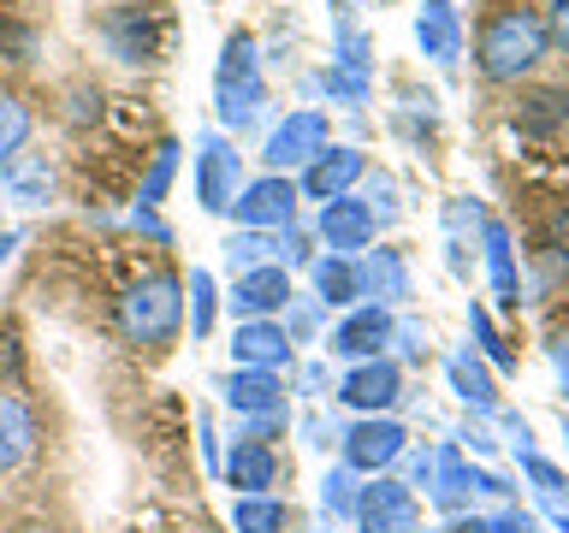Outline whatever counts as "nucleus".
<instances>
[{"label": "nucleus", "instance_id": "obj_24", "mask_svg": "<svg viewBox=\"0 0 569 533\" xmlns=\"http://www.w3.org/2000/svg\"><path fill=\"white\" fill-rule=\"evenodd\" d=\"M309 279H315V302L320 309H356L362 302V273H356V255H315L309 261Z\"/></svg>", "mask_w": 569, "mask_h": 533}, {"label": "nucleus", "instance_id": "obj_42", "mask_svg": "<svg viewBox=\"0 0 569 533\" xmlns=\"http://www.w3.org/2000/svg\"><path fill=\"white\" fill-rule=\"evenodd\" d=\"M492 415L505 421V433H510V451H516V456H528V451H533V433H528V421L516 415V409H492Z\"/></svg>", "mask_w": 569, "mask_h": 533}, {"label": "nucleus", "instance_id": "obj_3", "mask_svg": "<svg viewBox=\"0 0 569 533\" xmlns=\"http://www.w3.org/2000/svg\"><path fill=\"white\" fill-rule=\"evenodd\" d=\"M119 326L137 350H160L172 344L178 326H184V279L178 273H149L137 279L119 302Z\"/></svg>", "mask_w": 569, "mask_h": 533}, {"label": "nucleus", "instance_id": "obj_47", "mask_svg": "<svg viewBox=\"0 0 569 533\" xmlns=\"http://www.w3.org/2000/svg\"><path fill=\"white\" fill-rule=\"evenodd\" d=\"M131 225H137V231H149V238H160V243L172 238V231H167V220H160L154 208H142V202H137V213H131Z\"/></svg>", "mask_w": 569, "mask_h": 533}, {"label": "nucleus", "instance_id": "obj_41", "mask_svg": "<svg viewBox=\"0 0 569 533\" xmlns=\"http://www.w3.org/2000/svg\"><path fill=\"white\" fill-rule=\"evenodd\" d=\"M487 527L492 533H540V522L522 510V504H510V510H498V515H487Z\"/></svg>", "mask_w": 569, "mask_h": 533}, {"label": "nucleus", "instance_id": "obj_13", "mask_svg": "<svg viewBox=\"0 0 569 533\" xmlns=\"http://www.w3.org/2000/svg\"><path fill=\"white\" fill-rule=\"evenodd\" d=\"M391 332H398L391 309H380V302H356V309L332 326V355H345V362H373V355H386Z\"/></svg>", "mask_w": 569, "mask_h": 533}, {"label": "nucleus", "instance_id": "obj_21", "mask_svg": "<svg viewBox=\"0 0 569 533\" xmlns=\"http://www.w3.org/2000/svg\"><path fill=\"white\" fill-rule=\"evenodd\" d=\"M0 195L12 208H48L53 202V160L48 154H12L0 167Z\"/></svg>", "mask_w": 569, "mask_h": 533}, {"label": "nucleus", "instance_id": "obj_12", "mask_svg": "<svg viewBox=\"0 0 569 533\" xmlns=\"http://www.w3.org/2000/svg\"><path fill=\"white\" fill-rule=\"evenodd\" d=\"M315 231L332 255H362V249H373V238H380V225H373L362 195H332V202H320Z\"/></svg>", "mask_w": 569, "mask_h": 533}, {"label": "nucleus", "instance_id": "obj_18", "mask_svg": "<svg viewBox=\"0 0 569 533\" xmlns=\"http://www.w3.org/2000/svg\"><path fill=\"white\" fill-rule=\"evenodd\" d=\"M231 368H291V338H284L279 320H238L231 332Z\"/></svg>", "mask_w": 569, "mask_h": 533}, {"label": "nucleus", "instance_id": "obj_2", "mask_svg": "<svg viewBox=\"0 0 569 533\" xmlns=\"http://www.w3.org/2000/svg\"><path fill=\"white\" fill-rule=\"evenodd\" d=\"M267 107V78H261V48L249 30H231L213 66V113L226 131H249Z\"/></svg>", "mask_w": 569, "mask_h": 533}, {"label": "nucleus", "instance_id": "obj_46", "mask_svg": "<svg viewBox=\"0 0 569 533\" xmlns=\"http://www.w3.org/2000/svg\"><path fill=\"white\" fill-rule=\"evenodd\" d=\"M546 36L569 53V0H551V18H546Z\"/></svg>", "mask_w": 569, "mask_h": 533}, {"label": "nucleus", "instance_id": "obj_22", "mask_svg": "<svg viewBox=\"0 0 569 533\" xmlns=\"http://www.w3.org/2000/svg\"><path fill=\"white\" fill-rule=\"evenodd\" d=\"M226 480L238 486V497L273 492V486H279V456H273V444L238 439V444H231V456H226Z\"/></svg>", "mask_w": 569, "mask_h": 533}, {"label": "nucleus", "instance_id": "obj_23", "mask_svg": "<svg viewBox=\"0 0 569 533\" xmlns=\"http://www.w3.org/2000/svg\"><path fill=\"white\" fill-rule=\"evenodd\" d=\"M480 255H487L492 296L505 302V309H522V273H516V243H510L505 220H487V231H480Z\"/></svg>", "mask_w": 569, "mask_h": 533}, {"label": "nucleus", "instance_id": "obj_53", "mask_svg": "<svg viewBox=\"0 0 569 533\" xmlns=\"http://www.w3.org/2000/svg\"><path fill=\"white\" fill-rule=\"evenodd\" d=\"M18 533H48V527H18Z\"/></svg>", "mask_w": 569, "mask_h": 533}, {"label": "nucleus", "instance_id": "obj_36", "mask_svg": "<svg viewBox=\"0 0 569 533\" xmlns=\"http://www.w3.org/2000/svg\"><path fill=\"white\" fill-rule=\"evenodd\" d=\"M362 202H368V213H373V225H391V220L403 213L398 178H391V172H368V195H362Z\"/></svg>", "mask_w": 569, "mask_h": 533}, {"label": "nucleus", "instance_id": "obj_52", "mask_svg": "<svg viewBox=\"0 0 569 533\" xmlns=\"http://www.w3.org/2000/svg\"><path fill=\"white\" fill-rule=\"evenodd\" d=\"M551 527H558V533H569V515H551Z\"/></svg>", "mask_w": 569, "mask_h": 533}, {"label": "nucleus", "instance_id": "obj_31", "mask_svg": "<svg viewBox=\"0 0 569 533\" xmlns=\"http://www.w3.org/2000/svg\"><path fill=\"white\" fill-rule=\"evenodd\" d=\"M284 515L291 510L261 492V497H238V504H231V527L238 533H284Z\"/></svg>", "mask_w": 569, "mask_h": 533}, {"label": "nucleus", "instance_id": "obj_10", "mask_svg": "<svg viewBox=\"0 0 569 533\" xmlns=\"http://www.w3.org/2000/svg\"><path fill=\"white\" fill-rule=\"evenodd\" d=\"M345 409L356 415H391V403L403 398V368L391 362V355H373V362H350V373L338 380L332 391Z\"/></svg>", "mask_w": 569, "mask_h": 533}, {"label": "nucleus", "instance_id": "obj_43", "mask_svg": "<svg viewBox=\"0 0 569 533\" xmlns=\"http://www.w3.org/2000/svg\"><path fill=\"white\" fill-rule=\"evenodd\" d=\"M391 344H403V355L416 362V355H427V326H421V320H398V332H391Z\"/></svg>", "mask_w": 569, "mask_h": 533}, {"label": "nucleus", "instance_id": "obj_51", "mask_svg": "<svg viewBox=\"0 0 569 533\" xmlns=\"http://www.w3.org/2000/svg\"><path fill=\"white\" fill-rule=\"evenodd\" d=\"M12 249H18V231H0V261H7Z\"/></svg>", "mask_w": 569, "mask_h": 533}, {"label": "nucleus", "instance_id": "obj_6", "mask_svg": "<svg viewBox=\"0 0 569 533\" xmlns=\"http://www.w3.org/2000/svg\"><path fill=\"white\" fill-rule=\"evenodd\" d=\"M356 533H416L421 504L398 474H368V486L356 492Z\"/></svg>", "mask_w": 569, "mask_h": 533}, {"label": "nucleus", "instance_id": "obj_26", "mask_svg": "<svg viewBox=\"0 0 569 533\" xmlns=\"http://www.w3.org/2000/svg\"><path fill=\"white\" fill-rule=\"evenodd\" d=\"M445 385H451L457 398L475 409V415H492V409H498V385H492V368L480 362L475 350H451V355H445Z\"/></svg>", "mask_w": 569, "mask_h": 533}, {"label": "nucleus", "instance_id": "obj_38", "mask_svg": "<svg viewBox=\"0 0 569 533\" xmlns=\"http://www.w3.org/2000/svg\"><path fill=\"white\" fill-rule=\"evenodd\" d=\"M398 462H403V486H409V492H427V486H433V462H439V444H409V451H403Z\"/></svg>", "mask_w": 569, "mask_h": 533}, {"label": "nucleus", "instance_id": "obj_44", "mask_svg": "<svg viewBox=\"0 0 569 533\" xmlns=\"http://www.w3.org/2000/svg\"><path fill=\"white\" fill-rule=\"evenodd\" d=\"M546 355H551V373H558V385H563V398H569V326H563V332H551Z\"/></svg>", "mask_w": 569, "mask_h": 533}, {"label": "nucleus", "instance_id": "obj_14", "mask_svg": "<svg viewBox=\"0 0 569 533\" xmlns=\"http://www.w3.org/2000/svg\"><path fill=\"white\" fill-rule=\"evenodd\" d=\"M362 178H368V154L350 149V142H327V149H320L309 167H302V195L332 202V195H350Z\"/></svg>", "mask_w": 569, "mask_h": 533}, {"label": "nucleus", "instance_id": "obj_50", "mask_svg": "<svg viewBox=\"0 0 569 533\" xmlns=\"http://www.w3.org/2000/svg\"><path fill=\"white\" fill-rule=\"evenodd\" d=\"M202 456L220 462V439H213V421H208V415H202Z\"/></svg>", "mask_w": 569, "mask_h": 533}, {"label": "nucleus", "instance_id": "obj_34", "mask_svg": "<svg viewBox=\"0 0 569 533\" xmlns=\"http://www.w3.org/2000/svg\"><path fill=\"white\" fill-rule=\"evenodd\" d=\"M24 142H30V107L18 95H0V167H7Z\"/></svg>", "mask_w": 569, "mask_h": 533}, {"label": "nucleus", "instance_id": "obj_1", "mask_svg": "<svg viewBox=\"0 0 569 533\" xmlns=\"http://www.w3.org/2000/svg\"><path fill=\"white\" fill-rule=\"evenodd\" d=\"M551 36H546V18L528 12V7H498L475 36V66L487 83H516L528 78L533 66L546 60Z\"/></svg>", "mask_w": 569, "mask_h": 533}, {"label": "nucleus", "instance_id": "obj_48", "mask_svg": "<svg viewBox=\"0 0 569 533\" xmlns=\"http://www.w3.org/2000/svg\"><path fill=\"white\" fill-rule=\"evenodd\" d=\"M320 391H327V368L309 362V368H302V398H320Z\"/></svg>", "mask_w": 569, "mask_h": 533}, {"label": "nucleus", "instance_id": "obj_17", "mask_svg": "<svg viewBox=\"0 0 569 533\" xmlns=\"http://www.w3.org/2000/svg\"><path fill=\"white\" fill-rule=\"evenodd\" d=\"M291 273L284 266H256V273H238L231 284V314L238 320H273L284 302H291Z\"/></svg>", "mask_w": 569, "mask_h": 533}, {"label": "nucleus", "instance_id": "obj_35", "mask_svg": "<svg viewBox=\"0 0 569 533\" xmlns=\"http://www.w3.org/2000/svg\"><path fill=\"white\" fill-rule=\"evenodd\" d=\"M516 462H522V480L546 497V504H563V497H569V474L558 469V462H546V456H533V451L516 456Z\"/></svg>", "mask_w": 569, "mask_h": 533}, {"label": "nucleus", "instance_id": "obj_49", "mask_svg": "<svg viewBox=\"0 0 569 533\" xmlns=\"http://www.w3.org/2000/svg\"><path fill=\"white\" fill-rule=\"evenodd\" d=\"M462 444H469V451H480V456H487V451H492V433H487V426H469V433H462Z\"/></svg>", "mask_w": 569, "mask_h": 533}, {"label": "nucleus", "instance_id": "obj_11", "mask_svg": "<svg viewBox=\"0 0 569 533\" xmlns=\"http://www.w3.org/2000/svg\"><path fill=\"white\" fill-rule=\"evenodd\" d=\"M231 213H238V225H249V231H284V225H297V184L284 172H267V178L238 190Z\"/></svg>", "mask_w": 569, "mask_h": 533}, {"label": "nucleus", "instance_id": "obj_29", "mask_svg": "<svg viewBox=\"0 0 569 533\" xmlns=\"http://www.w3.org/2000/svg\"><path fill=\"white\" fill-rule=\"evenodd\" d=\"M279 249H284V231H231L226 238V266L231 273H256V266H279Z\"/></svg>", "mask_w": 569, "mask_h": 533}, {"label": "nucleus", "instance_id": "obj_5", "mask_svg": "<svg viewBox=\"0 0 569 533\" xmlns=\"http://www.w3.org/2000/svg\"><path fill=\"white\" fill-rule=\"evenodd\" d=\"M238 190H243V154H238V142L220 137V131L196 137V202H202L208 213H231Z\"/></svg>", "mask_w": 569, "mask_h": 533}, {"label": "nucleus", "instance_id": "obj_9", "mask_svg": "<svg viewBox=\"0 0 569 533\" xmlns=\"http://www.w3.org/2000/svg\"><path fill=\"white\" fill-rule=\"evenodd\" d=\"M327 137H332V124H327V113L320 107H297V113H284L273 131H267V149H261V160L273 172H291V167H309V160L327 149Z\"/></svg>", "mask_w": 569, "mask_h": 533}, {"label": "nucleus", "instance_id": "obj_20", "mask_svg": "<svg viewBox=\"0 0 569 533\" xmlns=\"http://www.w3.org/2000/svg\"><path fill=\"white\" fill-rule=\"evenodd\" d=\"M416 48L445 71L462 60V12L451 7V0H427V7L416 12Z\"/></svg>", "mask_w": 569, "mask_h": 533}, {"label": "nucleus", "instance_id": "obj_25", "mask_svg": "<svg viewBox=\"0 0 569 533\" xmlns=\"http://www.w3.org/2000/svg\"><path fill=\"white\" fill-rule=\"evenodd\" d=\"M220 398L238 409V415H261V409H284V380L267 368H231L220 380Z\"/></svg>", "mask_w": 569, "mask_h": 533}, {"label": "nucleus", "instance_id": "obj_40", "mask_svg": "<svg viewBox=\"0 0 569 533\" xmlns=\"http://www.w3.org/2000/svg\"><path fill=\"white\" fill-rule=\"evenodd\" d=\"M284 426H291V409H261V415H243V433L238 439H261V444H273Z\"/></svg>", "mask_w": 569, "mask_h": 533}, {"label": "nucleus", "instance_id": "obj_30", "mask_svg": "<svg viewBox=\"0 0 569 533\" xmlns=\"http://www.w3.org/2000/svg\"><path fill=\"white\" fill-rule=\"evenodd\" d=\"M469 332H475V355L480 362H492L498 373H516V355H510V344H505V332H498V320H492V309L487 302H469Z\"/></svg>", "mask_w": 569, "mask_h": 533}, {"label": "nucleus", "instance_id": "obj_4", "mask_svg": "<svg viewBox=\"0 0 569 533\" xmlns=\"http://www.w3.org/2000/svg\"><path fill=\"white\" fill-rule=\"evenodd\" d=\"M338 451H345L350 474H386V469H398V456L409 451V433H403L398 415H362L338 433Z\"/></svg>", "mask_w": 569, "mask_h": 533}, {"label": "nucleus", "instance_id": "obj_7", "mask_svg": "<svg viewBox=\"0 0 569 533\" xmlns=\"http://www.w3.org/2000/svg\"><path fill=\"white\" fill-rule=\"evenodd\" d=\"M373 42H368V30H356V24H338V48H332V66L320 71V83H327V95L338 107H368L373 95Z\"/></svg>", "mask_w": 569, "mask_h": 533}, {"label": "nucleus", "instance_id": "obj_37", "mask_svg": "<svg viewBox=\"0 0 569 533\" xmlns=\"http://www.w3.org/2000/svg\"><path fill=\"white\" fill-rule=\"evenodd\" d=\"M213 332V273L196 266L190 273V338H208Z\"/></svg>", "mask_w": 569, "mask_h": 533}, {"label": "nucleus", "instance_id": "obj_39", "mask_svg": "<svg viewBox=\"0 0 569 533\" xmlns=\"http://www.w3.org/2000/svg\"><path fill=\"white\" fill-rule=\"evenodd\" d=\"M284 309H291V320H284V338H291V344H309L315 326H320V302H315V296H291Z\"/></svg>", "mask_w": 569, "mask_h": 533}, {"label": "nucleus", "instance_id": "obj_15", "mask_svg": "<svg viewBox=\"0 0 569 533\" xmlns=\"http://www.w3.org/2000/svg\"><path fill=\"white\" fill-rule=\"evenodd\" d=\"M101 42L113 48V60H124V66H149L160 53V24H154V12H142V7H113L101 18Z\"/></svg>", "mask_w": 569, "mask_h": 533}, {"label": "nucleus", "instance_id": "obj_32", "mask_svg": "<svg viewBox=\"0 0 569 533\" xmlns=\"http://www.w3.org/2000/svg\"><path fill=\"white\" fill-rule=\"evenodd\" d=\"M356 492H362V486H356V474L345 469V462L320 474V510H327L332 522H350V515H356Z\"/></svg>", "mask_w": 569, "mask_h": 533}, {"label": "nucleus", "instance_id": "obj_27", "mask_svg": "<svg viewBox=\"0 0 569 533\" xmlns=\"http://www.w3.org/2000/svg\"><path fill=\"white\" fill-rule=\"evenodd\" d=\"M36 439H42L36 409L24 398H12V391H0V474H12L18 462L36 451Z\"/></svg>", "mask_w": 569, "mask_h": 533}, {"label": "nucleus", "instance_id": "obj_33", "mask_svg": "<svg viewBox=\"0 0 569 533\" xmlns=\"http://www.w3.org/2000/svg\"><path fill=\"white\" fill-rule=\"evenodd\" d=\"M172 178H178V142L167 137V142L154 149V160H149V178H142V195H137V202H142V208H160V202H167V190H172Z\"/></svg>", "mask_w": 569, "mask_h": 533}, {"label": "nucleus", "instance_id": "obj_45", "mask_svg": "<svg viewBox=\"0 0 569 533\" xmlns=\"http://www.w3.org/2000/svg\"><path fill=\"white\" fill-rule=\"evenodd\" d=\"M18 362H24V350H18V332L0 326V380H18Z\"/></svg>", "mask_w": 569, "mask_h": 533}, {"label": "nucleus", "instance_id": "obj_54", "mask_svg": "<svg viewBox=\"0 0 569 533\" xmlns=\"http://www.w3.org/2000/svg\"><path fill=\"white\" fill-rule=\"evenodd\" d=\"M380 7H391V0H380Z\"/></svg>", "mask_w": 569, "mask_h": 533}, {"label": "nucleus", "instance_id": "obj_28", "mask_svg": "<svg viewBox=\"0 0 569 533\" xmlns=\"http://www.w3.org/2000/svg\"><path fill=\"white\" fill-rule=\"evenodd\" d=\"M510 124L522 137H551L558 124H569V89H528V95L516 101Z\"/></svg>", "mask_w": 569, "mask_h": 533}, {"label": "nucleus", "instance_id": "obj_19", "mask_svg": "<svg viewBox=\"0 0 569 533\" xmlns=\"http://www.w3.org/2000/svg\"><path fill=\"white\" fill-rule=\"evenodd\" d=\"M480 231H487V208H480L475 195H451V202H445V266H451L457 279L475 273Z\"/></svg>", "mask_w": 569, "mask_h": 533}, {"label": "nucleus", "instance_id": "obj_16", "mask_svg": "<svg viewBox=\"0 0 569 533\" xmlns=\"http://www.w3.org/2000/svg\"><path fill=\"white\" fill-rule=\"evenodd\" d=\"M356 273H362V296H373L380 309H391V302H409V296H416V279H409V255H403V249H391V243L362 249V255H356Z\"/></svg>", "mask_w": 569, "mask_h": 533}, {"label": "nucleus", "instance_id": "obj_8", "mask_svg": "<svg viewBox=\"0 0 569 533\" xmlns=\"http://www.w3.org/2000/svg\"><path fill=\"white\" fill-rule=\"evenodd\" d=\"M475 492H510V480H498L487 469H475L469 456H462V444H439V462H433V486H427V497L445 510V515H462L469 510Z\"/></svg>", "mask_w": 569, "mask_h": 533}]
</instances>
